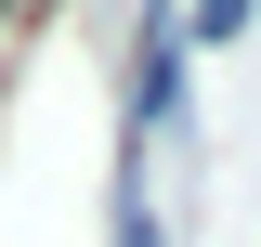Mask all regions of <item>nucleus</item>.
<instances>
[{
  "mask_svg": "<svg viewBox=\"0 0 261 247\" xmlns=\"http://www.w3.org/2000/svg\"><path fill=\"white\" fill-rule=\"evenodd\" d=\"M248 13H261V0H196V39L222 52V39H248Z\"/></svg>",
  "mask_w": 261,
  "mask_h": 247,
  "instance_id": "obj_1",
  "label": "nucleus"
},
{
  "mask_svg": "<svg viewBox=\"0 0 261 247\" xmlns=\"http://www.w3.org/2000/svg\"><path fill=\"white\" fill-rule=\"evenodd\" d=\"M118 247H157V208H144V182L118 169Z\"/></svg>",
  "mask_w": 261,
  "mask_h": 247,
  "instance_id": "obj_2",
  "label": "nucleus"
},
{
  "mask_svg": "<svg viewBox=\"0 0 261 247\" xmlns=\"http://www.w3.org/2000/svg\"><path fill=\"white\" fill-rule=\"evenodd\" d=\"M0 13H13V0H0Z\"/></svg>",
  "mask_w": 261,
  "mask_h": 247,
  "instance_id": "obj_3",
  "label": "nucleus"
}]
</instances>
